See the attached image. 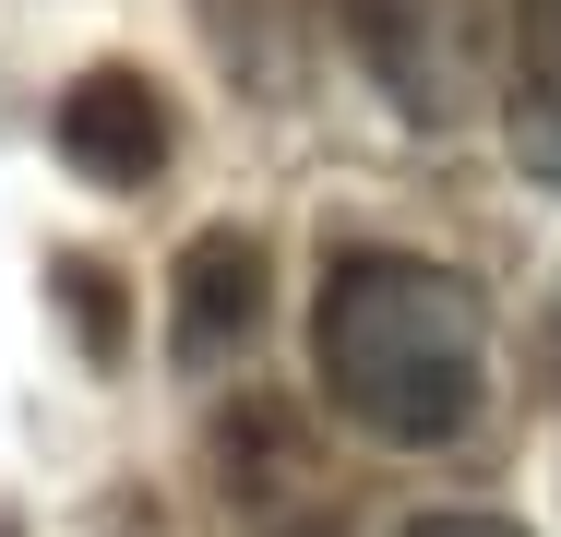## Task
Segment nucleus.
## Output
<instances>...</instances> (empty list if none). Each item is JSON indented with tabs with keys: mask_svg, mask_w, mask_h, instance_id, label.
Segmentation results:
<instances>
[{
	"mask_svg": "<svg viewBox=\"0 0 561 537\" xmlns=\"http://www.w3.org/2000/svg\"><path fill=\"white\" fill-rule=\"evenodd\" d=\"M538 334H550V370H561V275H550V311H538Z\"/></svg>",
	"mask_w": 561,
	"mask_h": 537,
	"instance_id": "423d86ee",
	"label": "nucleus"
},
{
	"mask_svg": "<svg viewBox=\"0 0 561 537\" xmlns=\"http://www.w3.org/2000/svg\"><path fill=\"white\" fill-rule=\"evenodd\" d=\"M180 358H227V346H251V322H263V251L239 239V227H204L192 251H180Z\"/></svg>",
	"mask_w": 561,
	"mask_h": 537,
	"instance_id": "7ed1b4c3",
	"label": "nucleus"
},
{
	"mask_svg": "<svg viewBox=\"0 0 561 537\" xmlns=\"http://www.w3.org/2000/svg\"><path fill=\"white\" fill-rule=\"evenodd\" d=\"M419 537H514V526H490V514H443V526H419Z\"/></svg>",
	"mask_w": 561,
	"mask_h": 537,
	"instance_id": "39448f33",
	"label": "nucleus"
},
{
	"mask_svg": "<svg viewBox=\"0 0 561 537\" xmlns=\"http://www.w3.org/2000/svg\"><path fill=\"white\" fill-rule=\"evenodd\" d=\"M60 144H72V168H96L108 192H131L156 156H168V107L144 72H84L72 96H60Z\"/></svg>",
	"mask_w": 561,
	"mask_h": 537,
	"instance_id": "f03ea898",
	"label": "nucleus"
},
{
	"mask_svg": "<svg viewBox=\"0 0 561 537\" xmlns=\"http://www.w3.org/2000/svg\"><path fill=\"white\" fill-rule=\"evenodd\" d=\"M311 370L346 430L394 454H443L490 395V299L431 251H346L311 299Z\"/></svg>",
	"mask_w": 561,
	"mask_h": 537,
	"instance_id": "f257e3e1",
	"label": "nucleus"
},
{
	"mask_svg": "<svg viewBox=\"0 0 561 537\" xmlns=\"http://www.w3.org/2000/svg\"><path fill=\"white\" fill-rule=\"evenodd\" d=\"M514 144L561 180V0H514Z\"/></svg>",
	"mask_w": 561,
	"mask_h": 537,
	"instance_id": "20e7f679",
	"label": "nucleus"
}]
</instances>
